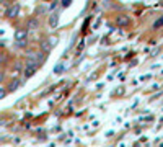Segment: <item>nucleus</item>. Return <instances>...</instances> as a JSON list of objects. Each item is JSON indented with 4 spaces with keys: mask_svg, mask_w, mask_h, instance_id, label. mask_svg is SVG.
<instances>
[{
    "mask_svg": "<svg viewBox=\"0 0 163 147\" xmlns=\"http://www.w3.org/2000/svg\"><path fill=\"white\" fill-rule=\"evenodd\" d=\"M26 36H28L26 30H18L17 33H15V39H17V41H23V39H26Z\"/></svg>",
    "mask_w": 163,
    "mask_h": 147,
    "instance_id": "obj_4",
    "label": "nucleus"
},
{
    "mask_svg": "<svg viewBox=\"0 0 163 147\" xmlns=\"http://www.w3.org/2000/svg\"><path fill=\"white\" fill-rule=\"evenodd\" d=\"M7 95V90H3V88H0V100H2L3 97Z\"/></svg>",
    "mask_w": 163,
    "mask_h": 147,
    "instance_id": "obj_13",
    "label": "nucleus"
},
{
    "mask_svg": "<svg viewBox=\"0 0 163 147\" xmlns=\"http://www.w3.org/2000/svg\"><path fill=\"white\" fill-rule=\"evenodd\" d=\"M161 26H163V17H160L157 21L153 23V28H161Z\"/></svg>",
    "mask_w": 163,
    "mask_h": 147,
    "instance_id": "obj_9",
    "label": "nucleus"
},
{
    "mask_svg": "<svg viewBox=\"0 0 163 147\" xmlns=\"http://www.w3.org/2000/svg\"><path fill=\"white\" fill-rule=\"evenodd\" d=\"M129 21H130V20L127 18L126 15H119V17L116 18V25L118 26H127V25H129Z\"/></svg>",
    "mask_w": 163,
    "mask_h": 147,
    "instance_id": "obj_3",
    "label": "nucleus"
},
{
    "mask_svg": "<svg viewBox=\"0 0 163 147\" xmlns=\"http://www.w3.org/2000/svg\"><path fill=\"white\" fill-rule=\"evenodd\" d=\"M3 61V56H0V62H2Z\"/></svg>",
    "mask_w": 163,
    "mask_h": 147,
    "instance_id": "obj_16",
    "label": "nucleus"
},
{
    "mask_svg": "<svg viewBox=\"0 0 163 147\" xmlns=\"http://www.w3.org/2000/svg\"><path fill=\"white\" fill-rule=\"evenodd\" d=\"M38 26H39V20L38 18H31L30 21H28V30L33 31V30H36Z\"/></svg>",
    "mask_w": 163,
    "mask_h": 147,
    "instance_id": "obj_6",
    "label": "nucleus"
},
{
    "mask_svg": "<svg viewBox=\"0 0 163 147\" xmlns=\"http://www.w3.org/2000/svg\"><path fill=\"white\" fill-rule=\"evenodd\" d=\"M46 10H47L46 7H39V8H38V13H44Z\"/></svg>",
    "mask_w": 163,
    "mask_h": 147,
    "instance_id": "obj_14",
    "label": "nucleus"
},
{
    "mask_svg": "<svg viewBox=\"0 0 163 147\" xmlns=\"http://www.w3.org/2000/svg\"><path fill=\"white\" fill-rule=\"evenodd\" d=\"M47 41H49V43H51V46H52V47H54L55 44H57V41H59V38H57V36H54V38H49V39H47Z\"/></svg>",
    "mask_w": 163,
    "mask_h": 147,
    "instance_id": "obj_10",
    "label": "nucleus"
},
{
    "mask_svg": "<svg viewBox=\"0 0 163 147\" xmlns=\"http://www.w3.org/2000/svg\"><path fill=\"white\" fill-rule=\"evenodd\" d=\"M57 23H59V15H57V13H54L52 17L49 18V25L52 26V28H55V26H57Z\"/></svg>",
    "mask_w": 163,
    "mask_h": 147,
    "instance_id": "obj_7",
    "label": "nucleus"
},
{
    "mask_svg": "<svg viewBox=\"0 0 163 147\" xmlns=\"http://www.w3.org/2000/svg\"><path fill=\"white\" fill-rule=\"evenodd\" d=\"M3 77H5V75H3V72H2V70H0V82L3 80Z\"/></svg>",
    "mask_w": 163,
    "mask_h": 147,
    "instance_id": "obj_15",
    "label": "nucleus"
},
{
    "mask_svg": "<svg viewBox=\"0 0 163 147\" xmlns=\"http://www.w3.org/2000/svg\"><path fill=\"white\" fill-rule=\"evenodd\" d=\"M18 13H20V5H18V3H13V5H10L8 8H7V11H5L7 18H17Z\"/></svg>",
    "mask_w": 163,
    "mask_h": 147,
    "instance_id": "obj_1",
    "label": "nucleus"
},
{
    "mask_svg": "<svg viewBox=\"0 0 163 147\" xmlns=\"http://www.w3.org/2000/svg\"><path fill=\"white\" fill-rule=\"evenodd\" d=\"M70 2H72V0H62L61 3H62V7H64V8H65V7H69V5H70Z\"/></svg>",
    "mask_w": 163,
    "mask_h": 147,
    "instance_id": "obj_12",
    "label": "nucleus"
},
{
    "mask_svg": "<svg viewBox=\"0 0 163 147\" xmlns=\"http://www.w3.org/2000/svg\"><path fill=\"white\" fill-rule=\"evenodd\" d=\"M51 49H52V46H51V43L47 41V39H44V41L41 43V51H42V53H44V54H47V53H49Z\"/></svg>",
    "mask_w": 163,
    "mask_h": 147,
    "instance_id": "obj_5",
    "label": "nucleus"
},
{
    "mask_svg": "<svg viewBox=\"0 0 163 147\" xmlns=\"http://www.w3.org/2000/svg\"><path fill=\"white\" fill-rule=\"evenodd\" d=\"M38 67H39V66H36V64H26V67H25V77H26V78L33 77V75L36 74Z\"/></svg>",
    "mask_w": 163,
    "mask_h": 147,
    "instance_id": "obj_2",
    "label": "nucleus"
},
{
    "mask_svg": "<svg viewBox=\"0 0 163 147\" xmlns=\"http://www.w3.org/2000/svg\"><path fill=\"white\" fill-rule=\"evenodd\" d=\"M18 85H20V82L18 80H13V82H11V85L8 87V92H15V90L18 88Z\"/></svg>",
    "mask_w": 163,
    "mask_h": 147,
    "instance_id": "obj_8",
    "label": "nucleus"
},
{
    "mask_svg": "<svg viewBox=\"0 0 163 147\" xmlns=\"http://www.w3.org/2000/svg\"><path fill=\"white\" fill-rule=\"evenodd\" d=\"M62 69H64V64H59L57 67H55V74H61Z\"/></svg>",
    "mask_w": 163,
    "mask_h": 147,
    "instance_id": "obj_11",
    "label": "nucleus"
}]
</instances>
